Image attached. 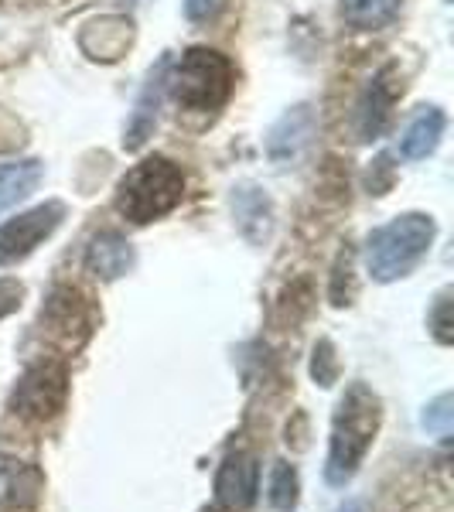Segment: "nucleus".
I'll use <instances>...</instances> for the list:
<instances>
[{
	"mask_svg": "<svg viewBox=\"0 0 454 512\" xmlns=\"http://www.w3.org/2000/svg\"><path fill=\"white\" fill-rule=\"evenodd\" d=\"M379 424H383V403L366 383H352L345 396L338 400L332 417V444H328V485L342 489L356 478L359 465L366 461L373 448Z\"/></svg>",
	"mask_w": 454,
	"mask_h": 512,
	"instance_id": "nucleus-1",
	"label": "nucleus"
},
{
	"mask_svg": "<svg viewBox=\"0 0 454 512\" xmlns=\"http://www.w3.org/2000/svg\"><path fill=\"white\" fill-rule=\"evenodd\" d=\"M185 195V175L175 161L161 158H144L140 164L127 171L117 185V212L123 219H130L134 226H147V222L168 216L171 209Z\"/></svg>",
	"mask_w": 454,
	"mask_h": 512,
	"instance_id": "nucleus-2",
	"label": "nucleus"
},
{
	"mask_svg": "<svg viewBox=\"0 0 454 512\" xmlns=\"http://www.w3.org/2000/svg\"><path fill=\"white\" fill-rule=\"evenodd\" d=\"M434 233V219L424 212H403L393 222L379 226L366 243V267L373 280L390 284V280L407 277L431 250Z\"/></svg>",
	"mask_w": 454,
	"mask_h": 512,
	"instance_id": "nucleus-3",
	"label": "nucleus"
},
{
	"mask_svg": "<svg viewBox=\"0 0 454 512\" xmlns=\"http://www.w3.org/2000/svg\"><path fill=\"white\" fill-rule=\"evenodd\" d=\"M236 69L216 48L195 45L168 69V93L185 110H219L233 93Z\"/></svg>",
	"mask_w": 454,
	"mask_h": 512,
	"instance_id": "nucleus-4",
	"label": "nucleus"
},
{
	"mask_svg": "<svg viewBox=\"0 0 454 512\" xmlns=\"http://www.w3.org/2000/svg\"><path fill=\"white\" fill-rule=\"evenodd\" d=\"M65 400H69V373L62 362H38L18 379L11 393V410L21 420L31 424H45V420L59 417Z\"/></svg>",
	"mask_w": 454,
	"mask_h": 512,
	"instance_id": "nucleus-5",
	"label": "nucleus"
},
{
	"mask_svg": "<svg viewBox=\"0 0 454 512\" xmlns=\"http://www.w3.org/2000/svg\"><path fill=\"white\" fill-rule=\"evenodd\" d=\"M65 219V205L62 202H45L35 209L21 212L11 222L0 226V267H11V263L24 260L45 243L48 236L59 229V222Z\"/></svg>",
	"mask_w": 454,
	"mask_h": 512,
	"instance_id": "nucleus-6",
	"label": "nucleus"
},
{
	"mask_svg": "<svg viewBox=\"0 0 454 512\" xmlns=\"http://www.w3.org/2000/svg\"><path fill=\"white\" fill-rule=\"evenodd\" d=\"M41 328L65 352H79L89 332H93V315L86 308V297L72 291V287H59L41 311Z\"/></svg>",
	"mask_w": 454,
	"mask_h": 512,
	"instance_id": "nucleus-7",
	"label": "nucleus"
},
{
	"mask_svg": "<svg viewBox=\"0 0 454 512\" xmlns=\"http://www.w3.org/2000/svg\"><path fill=\"white\" fill-rule=\"evenodd\" d=\"M260 465L250 451H233L216 472V502L226 512H243L257 502Z\"/></svg>",
	"mask_w": 454,
	"mask_h": 512,
	"instance_id": "nucleus-8",
	"label": "nucleus"
},
{
	"mask_svg": "<svg viewBox=\"0 0 454 512\" xmlns=\"http://www.w3.org/2000/svg\"><path fill=\"white\" fill-rule=\"evenodd\" d=\"M311 137H315V110L308 103H297L294 110H287L267 137V154L274 164H294L301 161V154L308 151Z\"/></svg>",
	"mask_w": 454,
	"mask_h": 512,
	"instance_id": "nucleus-9",
	"label": "nucleus"
},
{
	"mask_svg": "<svg viewBox=\"0 0 454 512\" xmlns=\"http://www.w3.org/2000/svg\"><path fill=\"white\" fill-rule=\"evenodd\" d=\"M168 69H171V55H161V62L154 65L144 89H140L137 110H134V117H130L127 137H123L127 151H140V147L147 144V137L154 134V127H158V110H161L164 89H168Z\"/></svg>",
	"mask_w": 454,
	"mask_h": 512,
	"instance_id": "nucleus-10",
	"label": "nucleus"
},
{
	"mask_svg": "<svg viewBox=\"0 0 454 512\" xmlns=\"http://www.w3.org/2000/svg\"><path fill=\"white\" fill-rule=\"evenodd\" d=\"M393 69H383L373 79V86L366 89L359 103V137L362 140H376L386 130V123L393 117V103H396V86L390 82Z\"/></svg>",
	"mask_w": 454,
	"mask_h": 512,
	"instance_id": "nucleus-11",
	"label": "nucleus"
},
{
	"mask_svg": "<svg viewBox=\"0 0 454 512\" xmlns=\"http://www.w3.org/2000/svg\"><path fill=\"white\" fill-rule=\"evenodd\" d=\"M86 267L103 280H117L134 267V246L120 233H99L93 243H89Z\"/></svg>",
	"mask_w": 454,
	"mask_h": 512,
	"instance_id": "nucleus-12",
	"label": "nucleus"
},
{
	"mask_svg": "<svg viewBox=\"0 0 454 512\" xmlns=\"http://www.w3.org/2000/svg\"><path fill=\"white\" fill-rule=\"evenodd\" d=\"M444 123L448 120H444V113L437 110V106H424V110L407 123V130H403V137H400L403 158L420 161V158H427V154H434L444 137Z\"/></svg>",
	"mask_w": 454,
	"mask_h": 512,
	"instance_id": "nucleus-13",
	"label": "nucleus"
},
{
	"mask_svg": "<svg viewBox=\"0 0 454 512\" xmlns=\"http://www.w3.org/2000/svg\"><path fill=\"white\" fill-rule=\"evenodd\" d=\"M41 175H45V168H41V161L35 158L0 164V216L35 192L41 185Z\"/></svg>",
	"mask_w": 454,
	"mask_h": 512,
	"instance_id": "nucleus-14",
	"label": "nucleus"
},
{
	"mask_svg": "<svg viewBox=\"0 0 454 512\" xmlns=\"http://www.w3.org/2000/svg\"><path fill=\"white\" fill-rule=\"evenodd\" d=\"M403 0H342V14L349 24L366 31H376L383 24H390L400 14Z\"/></svg>",
	"mask_w": 454,
	"mask_h": 512,
	"instance_id": "nucleus-15",
	"label": "nucleus"
},
{
	"mask_svg": "<svg viewBox=\"0 0 454 512\" xmlns=\"http://www.w3.org/2000/svg\"><path fill=\"white\" fill-rule=\"evenodd\" d=\"M270 506L277 512H294L297 506V472L287 461H277L270 472Z\"/></svg>",
	"mask_w": 454,
	"mask_h": 512,
	"instance_id": "nucleus-16",
	"label": "nucleus"
},
{
	"mask_svg": "<svg viewBox=\"0 0 454 512\" xmlns=\"http://www.w3.org/2000/svg\"><path fill=\"white\" fill-rule=\"evenodd\" d=\"M311 376H315L318 386H335L338 359H335V345L328 342V338H321L315 345V355H311Z\"/></svg>",
	"mask_w": 454,
	"mask_h": 512,
	"instance_id": "nucleus-17",
	"label": "nucleus"
},
{
	"mask_svg": "<svg viewBox=\"0 0 454 512\" xmlns=\"http://www.w3.org/2000/svg\"><path fill=\"white\" fill-rule=\"evenodd\" d=\"M431 332L441 345L454 342V321H451V291H441L434 311H431Z\"/></svg>",
	"mask_w": 454,
	"mask_h": 512,
	"instance_id": "nucleus-18",
	"label": "nucleus"
},
{
	"mask_svg": "<svg viewBox=\"0 0 454 512\" xmlns=\"http://www.w3.org/2000/svg\"><path fill=\"white\" fill-rule=\"evenodd\" d=\"M424 427H427V431H434V434H441V437H448V434H451V396H448V393L437 396L431 407H427Z\"/></svg>",
	"mask_w": 454,
	"mask_h": 512,
	"instance_id": "nucleus-19",
	"label": "nucleus"
},
{
	"mask_svg": "<svg viewBox=\"0 0 454 512\" xmlns=\"http://www.w3.org/2000/svg\"><path fill=\"white\" fill-rule=\"evenodd\" d=\"M21 297H24V287L18 280H0V318L14 315L21 308Z\"/></svg>",
	"mask_w": 454,
	"mask_h": 512,
	"instance_id": "nucleus-20",
	"label": "nucleus"
},
{
	"mask_svg": "<svg viewBox=\"0 0 454 512\" xmlns=\"http://www.w3.org/2000/svg\"><path fill=\"white\" fill-rule=\"evenodd\" d=\"M222 0H185V14L192 21H209L219 11Z\"/></svg>",
	"mask_w": 454,
	"mask_h": 512,
	"instance_id": "nucleus-21",
	"label": "nucleus"
},
{
	"mask_svg": "<svg viewBox=\"0 0 454 512\" xmlns=\"http://www.w3.org/2000/svg\"><path fill=\"white\" fill-rule=\"evenodd\" d=\"M338 512H366V506H362V502H345Z\"/></svg>",
	"mask_w": 454,
	"mask_h": 512,
	"instance_id": "nucleus-22",
	"label": "nucleus"
},
{
	"mask_svg": "<svg viewBox=\"0 0 454 512\" xmlns=\"http://www.w3.org/2000/svg\"><path fill=\"white\" fill-rule=\"evenodd\" d=\"M202 512H219V509H202Z\"/></svg>",
	"mask_w": 454,
	"mask_h": 512,
	"instance_id": "nucleus-23",
	"label": "nucleus"
},
{
	"mask_svg": "<svg viewBox=\"0 0 454 512\" xmlns=\"http://www.w3.org/2000/svg\"><path fill=\"white\" fill-rule=\"evenodd\" d=\"M140 4H144V0H140Z\"/></svg>",
	"mask_w": 454,
	"mask_h": 512,
	"instance_id": "nucleus-24",
	"label": "nucleus"
}]
</instances>
